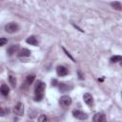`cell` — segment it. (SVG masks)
<instances>
[{
	"mask_svg": "<svg viewBox=\"0 0 122 122\" xmlns=\"http://www.w3.org/2000/svg\"><path fill=\"white\" fill-rule=\"evenodd\" d=\"M45 88H46V84L43 81L41 80L36 81V84L34 87V100L35 101H40L43 98Z\"/></svg>",
	"mask_w": 122,
	"mask_h": 122,
	"instance_id": "obj_1",
	"label": "cell"
},
{
	"mask_svg": "<svg viewBox=\"0 0 122 122\" xmlns=\"http://www.w3.org/2000/svg\"><path fill=\"white\" fill-rule=\"evenodd\" d=\"M111 6L114 9V10H122V5L120 4V2L118 1H114L111 3Z\"/></svg>",
	"mask_w": 122,
	"mask_h": 122,
	"instance_id": "obj_15",
	"label": "cell"
},
{
	"mask_svg": "<svg viewBox=\"0 0 122 122\" xmlns=\"http://www.w3.org/2000/svg\"><path fill=\"white\" fill-rule=\"evenodd\" d=\"M72 89V86L70 85V84H67V83H59V90L61 92H68L70 90Z\"/></svg>",
	"mask_w": 122,
	"mask_h": 122,
	"instance_id": "obj_9",
	"label": "cell"
},
{
	"mask_svg": "<svg viewBox=\"0 0 122 122\" xmlns=\"http://www.w3.org/2000/svg\"><path fill=\"white\" fill-rule=\"evenodd\" d=\"M56 73L58 76H65L68 74V70L64 66H58L56 68Z\"/></svg>",
	"mask_w": 122,
	"mask_h": 122,
	"instance_id": "obj_8",
	"label": "cell"
},
{
	"mask_svg": "<svg viewBox=\"0 0 122 122\" xmlns=\"http://www.w3.org/2000/svg\"><path fill=\"white\" fill-rule=\"evenodd\" d=\"M18 29H19V27H18L17 23H15V22H10L5 26V30L9 33L16 32L18 30Z\"/></svg>",
	"mask_w": 122,
	"mask_h": 122,
	"instance_id": "obj_2",
	"label": "cell"
},
{
	"mask_svg": "<svg viewBox=\"0 0 122 122\" xmlns=\"http://www.w3.org/2000/svg\"><path fill=\"white\" fill-rule=\"evenodd\" d=\"M7 42H8V39H7V38H5V37L0 38V46H1V47L5 46V44H6Z\"/></svg>",
	"mask_w": 122,
	"mask_h": 122,
	"instance_id": "obj_20",
	"label": "cell"
},
{
	"mask_svg": "<svg viewBox=\"0 0 122 122\" xmlns=\"http://www.w3.org/2000/svg\"><path fill=\"white\" fill-rule=\"evenodd\" d=\"M59 103L63 108H67L71 104V98L69 95H63L60 97Z\"/></svg>",
	"mask_w": 122,
	"mask_h": 122,
	"instance_id": "obj_4",
	"label": "cell"
},
{
	"mask_svg": "<svg viewBox=\"0 0 122 122\" xmlns=\"http://www.w3.org/2000/svg\"><path fill=\"white\" fill-rule=\"evenodd\" d=\"M26 42L28 44L32 45V46H36L38 44V41H37V39H36L35 36H30V37H28L27 40H26Z\"/></svg>",
	"mask_w": 122,
	"mask_h": 122,
	"instance_id": "obj_11",
	"label": "cell"
},
{
	"mask_svg": "<svg viewBox=\"0 0 122 122\" xmlns=\"http://www.w3.org/2000/svg\"><path fill=\"white\" fill-rule=\"evenodd\" d=\"M0 92H1L2 95H4V96H7V95L9 94V92H10V88H9V87H8L6 84H3V85L1 86Z\"/></svg>",
	"mask_w": 122,
	"mask_h": 122,
	"instance_id": "obj_12",
	"label": "cell"
},
{
	"mask_svg": "<svg viewBox=\"0 0 122 122\" xmlns=\"http://www.w3.org/2000/svg\"><path fill=\"white\" fill-rule=\"evenodd\" d=\"M83 99H84V102H85L88 106L92 107V106L93 105V98H92V95L91 93H89V92L84 93V95H83Z\"/></svg>",
	"mask_w": 122,
	"mask_h": 122,
	"instance_id": "obj_6",
	"label": "cell"
},
{
	"mask_svg": "<svg viewBox=\"0 0 122 122\" xmlns=\"http://www.w3.org/2000/svg\"><path fill=\"white\" fill-rule=\"evenodd\" d=\"M63 51H64V52L66 53V55H67V56H68V57H69L70 59H71V60H72L73 62H76V61H75V59H74V58H73V57H72V56L71 55V53H70V52H69V51H67V50H66V49H65L64 47H63Z\"/></svg>",
	"mask_w": 122,
	"mask_h": 122,
	"instance_id": "obj_19",
	"label": "cell"
},
{
	"mask_svg": "<svg viewBox=\"0 0 122 122\" xmlns=\"http://www.w3.org/2000/svg\"><path fill=\"white\" fill-rule=\"evenodd\" d=\"M34 79H35V75H34V74H29V75L26 77V81H25V84L29 86V85L32 84V82L34 81Z\"/></svg>",
	"mask_w": 122,
	"mask_h": 122,
	"instance_id": "obj_14",
	"label": "cell"
},
{
	"mask_svg": "<svg viewBox=\"0 0 122 122\" xmlns=\"http://www.w3.org/2000/svg\"><path fill=\"white\" fill-rule=\"evenodd\" d=\"M13 112H14L16 115H18V116L23 115V114H24V105H23L21 102H18V103L14 106V108H13Z\"/></svg>",
	"mask_w": 122,
	"mask_h": 122,
	"instance_id": "obj_5",
	"label": "cell"
},
{
	"mask_svg": "<svg viewBox=\"0 0 122 122\" xmlns=\"http://www.w3.org/2000/svg\"><path fill=\"white\" fill-rule=\"evenodd\" d=\"M78 75H79V79H84V77H83V75H82V73H81L80 71H78Z\"/></svg>",
	"mask_w": 122,
	"mask_h": 122,
	"instance_id": "obj_21",
	"label": "cell"
},
{
	"mask_svg": "<svg viewBox=\"0 0 122 122\" xmlns=\"http://www.w3.org/2000/svg\"><path fill=\"white\" fill-rule=\"evenodd\" d=\"M111 61L113 62V63H116V62H121L122 61V56L120 55H114L111 58Z\"/></svg>",
	"mask_w": 122,
	"mask_h": 122,
	"instance_id": "obj_17",
	"label": "cell"
},
{
	"mask_svg": "<svg viewBox=\"0 0 122 122\" xmlns=\"http://www.w3.org/2000/svg\"><path fill=\"white\" fill-rule=\"evenodd\" d=\"M120 64H121V66H122V61H121V62H120Z\"/></svg>",
	"mask_w": 122,
	"mask_h": 122,
	"instance_id": "obj_22",
	"label": "cell"
},
{
	"mask_svg": "<svg viewBox=\"0 0 122 122\" xmlns=\"http://www.w3.org/2000/svg\"><path fill=\"white\" fill-rule=\"evenodd\" d=\"M93 122H107L106 116L102 112H97L93 116Z\"/></svg>",
	"mask_w": 122,
	"mask_h": 122,
	"instance_id": "obj_7",
	"label": "cell"
},
{
	"mask_svg": "<svg viewBox=\"0 0 122 122\" xmlns=\"http://www.w3.org/2000/svg\"><path fill=\"white\" fill-rule=\"evenodd\" d=\"M37 120H38V122H50V121H49V118H48L45 114H40V115L38 116Z\"/></svg>",
	"mask_w": 122,
	"mask_h": 122,
	"instance_id": "obj_16",
	"label": "cell"
},
{
	"mask_svg": "<svg viewBox=\"0 0 122 122\" xmlns=\"http://www.w3.org/2000/svg\"><path fill=\"white\" fill-rule=\"evenodd\" d=\"M72 115H73V117H75L76 119H79V120H86L88 118V114L79 110H73Z\"/></svg>",
	"mask_w": 122,
	"mask_h": 122,
	"instance_id": "obj_3",
	"label": "cell"
},
{
	"mask_svg": "<svg viewBox=\"0 0 122 122\" xmlns=\"http://www.w3.org/2000/svg\"><path fill=\"white\" fill-rule=\"evenodd\" d=\"M9 81H10V85H11L12 87H15V86H16V78H15L14 76L10 75V76H9Z\"/></svg>",
	"mask_w": 122,
	"mask_h": 122,
	"instance_id": "obj_18",
	"label": "cell"
},
{
	"mask_svg": "<svg viewBox=\"0 0 122 122\" xmlns=\"http://www.w3.org/2000/svg\"><path fill=\"white\" fill-rule=\"evenodd\" d=\"M30 50H28V49H22V50H20V51H19V53H18V56H20V57H24V56H30Z\"/></svg>",
	"mask_w": 122,
	"mask_h": 122,
	"instance_id": "obj_13",
	"label": "cell"
},
{
	"mask_svg": "<svg viewBox=\"0 0 122 122\" xmlns=\"http://www.w3.org/2000/svg\"><path fill=\"white\" fill-rule=\"evenodd\" d=\"M18 49H19V45H11L8 48L7 52H8L9 55H12L13 53H15L18 51Z\"/></svg>",
	"mask_w": 122,
	"mask_h": 122,
	"instance_id": "obj_10",
	"label": "cell"
}]
</instances>
